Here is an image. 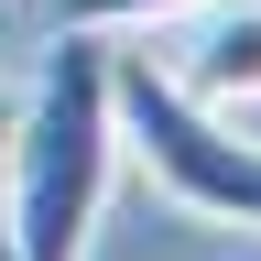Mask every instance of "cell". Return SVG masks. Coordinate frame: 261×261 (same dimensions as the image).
<instances>
[{
  "instance_id": "5",
  "label": "cell",
  "mask_w": 261,
  "mask_h": 261,
  "mask_svg": "<svg viewBox=\"0 0 261 261\" xmlns=\"http://www.w3.org/2000/svg\"><path fill=\"white\" fill-rule=\"evenodd\" d=\"M0 250H11V98H0Z\"/></svg>"
},
{
  "instance_id": "4",
  "label": "cell",
  "mask_w": 261,
  "mask_h": 261,
  "mask_svg": "<svg viewBox=\"0 0 261 261\" xmlns=\"http://www.w3.org/2000/svg\"><path fill=\"white\" fill-rule=\"evenodd\" d=\"M174 11H196V0H65V33H152V22H174Z\"/></svg>"
},
{
  "instance_id": "3",
  "label": "cell",
  "mask_w": 261,
  "mask_h": 261,
  "mask_svg": "<svg viewBox=\"0 0 261 261\" xmlns=\"http://www.w3.org/2000/svg\"><path fill=\"white\" fill-rule=\"evenodd\" d=\"M174 87L207 98V109H261V0H196Z\"/></svg>"
},
{
  "instance_id": "2",
  "label": "cell",
  "mask_w": 261,
  "mask_h": 261,
  "mask_svg": "<svg viewBox=\"0 0 261 261\" xmlns=\"http://www.w3.org/2000/svg\"><path fill=\"white\" fill-rule=\"evenodd\" d=\"M109 120H120V152L142 163V174L174 196L185 218L261 228V142H240V120H228V109L185 98L174 65L109 44Z\"/></svg>"
},
{
  "instance_id": "1",
  "label": "cell",
  "mask_w": 261,
  "mask_h": 261,
  "mask_svg": "<svg viewBox=\"0 0 261 261\" xmlns=\"http://www.w3.org/2000/svg\"><path fill=\"white\" fill-rule=\"evenodd\" d=\"M120 174V120H109V33L44 44V76L11 109V250L0 261H87L98 207Z\"/></svg>"
}]
</instances>
